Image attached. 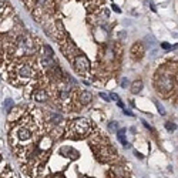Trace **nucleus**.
<instances>
[{
  "label": "nucleus",
  "mask_w": 178,
  "mask_h": 178,
  "mask_svg": "<svg viewBox=\"0 0 178 178\" xmlns=\"http://www.w3.org/2000/svg\"><path fill=\"white\" fill-rule=\"evenodd\" d=\"M155 88L162 96H170L178 84V66L175 63H167L155 73Z\"/></svg>",
  "instance_id": "obj_1"
},
{
  "label": "nucleus",
  "mask_w": 178,
  "mask_h": 178,
  "mask_svg": "<svg viewBox=\"0 0 178 178\" xmlns=\"http://www.w3.org/2000/svg\"><path fill=\"white\" fill-rule=\"evenodd\" d=\"M90 148L91 151L94 152L96 158L100 162H104V164H111L118 158V154H117V150L114 147L110 146V141L101 135V134H96L91 137L90 140Z\"/></svg>",
  "instance_id": "obj_2"
},
{
  "label": "nucleus",
  "mask_w": 178,
  "mask_h": 178,
  "mask_svg": "<svg viewBox=\"0 0 178 178\" xmlns=\"http://www.w3.org/2000/svg\"><path fill=\"white\" fill-rule=\"evenodd\" d=\"M13 76L10 79V83L16 84V86H20V84H26L30 80L36 79L37 76V67H36V63L32 61V60H23L20 59L19 61L13 63L12 66V74Z\"/></svg>",
  "instance_id": "obj_3"
},
{
  "label": "nucleus",
  "mask_w": 178,
  "mask_h": 178,
  "mask_svg": "<svg viewBox=\"0 0 178 178\" xmlns=\"http://www.w3.org/2000/svg\"><path fill=\"white\" fill-rule=\"evenodd\" d=\"M93 131V124L86 118H76L70 121L66 127V137L70 140H83L87 138Z\"/></svg>",
  "instance_id": "obj_4"
},
{
  "label": "nucleus",
  "mask_w": 178,
  "mask_h": 178,
  "mask_svg": "<svg viewBox=\"0 0 178 178\" xmlns=\"http://www.w3.org/2000/svg\"><path fill=\"white\" fill-rule=\"evenodd\" d=\"M60 46H61V50H63L64 56L71 61V63L74 61V59L81 53V51H79V49L76 47V44H74L70 39H66L64 41H61Z\"/></svg>",
  "instance_id": "obj_5"
},
{
  "label": "nucleus",
  "mask_w": 178,
  "mask_h": 178,
  "mask_svg": "<svg viewBox=\"0 0 178 178\" xmlns=\"http://www.w3.org/2000/svg\"><path fill=\"white\" fill-rule=\"evenodd\" d=\"M73 64H74V68H76V71H77L79 74H86V73L90 71V61H88V59H87L84 54H81V53L74 59Z\"/></svg>",
  "instance_id": "obj_6"
},
{
  "label": "nucleus",
  "mask_w": 178,
  "mask_h": 178,
  "mask_svg": "<svg viewBox=\"0 0 178 178\" xmlns=\"http://www.w3.org/2000/svg\"><path fill=\"white\" fill-rule=\"evenodd\" d=\"M91 100H93V94L86 90L76 91V94H74V101H77V106H87L91 103Z\"/></svg>",
  "instance_id": "obj_7"
},
{
  "label": "nucleus",
  "mask_w": 178,
  "mask_h": 178,
  "mask_svg": "<svg viewBox=\"0 0 178 178\" xmlns=\"http://www.w3.org/2000/svg\"><path fill=\"white\" fill-rule=\"evenodd\" d=\"M32 97H33V100H36L39 103H44L49 98V93L46 91V88H36L32 93Z\"/></svg>",
  "instance_id": "obj_8"
},
{
  "label": "nucleus",
  "mask_w": 178,
  "mask_h": 178,
  "mask_svg": "<svg viewBox=\"0 0 178 178\" xmlns=\"http://www.w3.org/2000/svg\"><path fill=\"white\" fill-rule=\"evenodd\" d=\"M131 56H132L134 60H140L144 56V46H143V43H135L131 47Z\"/></svg>",
  "instance_id": "obj_9"
},
{
  "label": "nucleus",
  "mask_w": 178,
  "mask_h": 178,
  "mask_svg": "<svg viewBox=\"0 0 178 178\" xmlns=\"http://www.w3.org/2000/svg\"><path fill=\"white\" fill-rule=\"evenodd\" d=\"M110 174H113V178H127L128 177L127 172H126V168L121 167V165H113Z\"/></svg>",
  "instance_id": "obj_10"
},
{
  "label": "nucleus",
  "mask_w": 178,
  "mask_h": 178,
  "mask_svg": "<svg viewBox=\"0 0 178 178\" xmlns=\"http://www.w3.org/2000/svg\"><path fill=\"white\" fill-rule=\"evenodd\" d=\"M117 137H118V140L121 141V144L126 147V148H128L130 144L127 143V138H126V130H118L117 131Z\"/></svg>",
  "instance_id": "obj_11"
},
{
  "label": "nucleus",
  "mask_w": 178,
  "mask_h": 178,
  "mask_svg": "<svg viewBox=\"0 0 178 178\" xmlns=\"http://www.w3.org/2000/svg\"><path fill=\"white\" fill-rule=\"evenodd\" d=\"M141 88H143V81H141V80L134 81V83H132L131 93H132V94H137V93H140V91H141Z\"/></svg>",
  "instance_id": "obj_12"
},
{
  "label": "nucleus",
  "mask_w": 178,
  "mask_h": 178,
  "mask_svg": "<svg viewBox=\"0 0 178 178\" xmlns=\"http://www.w3.org/2000/svg\"><path fill=\"white\" fill-rule=\"evenodd\" d=\"M61 115L60 114H57V113H51L50 114V118L47 120V121H50V123H53V124H59L60 121H61Z\"/></svg>",
  "instance_id": "obj_13"
},
{
  "label": "nucleus",
  "mask_w": 178,
  "mask_h": 178,
  "mask_svg": "<svg viewBox=\"0 0 178 178\" xmlns=\"http://www.w3.org/2000/svg\"><path fill=\"white\" fill-rule=\"evenodd\" d=\"M43 50H44V54H46L47 57H50V59H51V57L54 56V51H53V49L50 47L49 44H46V46H43Z\"/></svg>",
  "instance_id": "obj_14"
},
{
  "label": "nucleus",
  "mask_w": 178,
  "mask_h": 178,
  "mask_svg": "<svg viewBox=\"0 0 178 178\" xmlns=\"http://www.w3.org/2000/svg\"><path fill=\"white\" fill-rule=\"evenodd\" d=\"M12 106H13V101H12V98H7V100L4 101V108H6V111H7V113H10V110H12Z\"/></svg>",
  "instance_id": "obj_15"
},
{
  "label": "nucleus",
  "mask_w": 178,
  "mask_h": 178,
  "mask_svg": "<svg viewBox=\"0 0 178 178\" xmlns=\"http://www.w3.org/2000/svg\"><path fill=\"white\" fill-rule=\"evenodd\" d=\"M165 127H167V130H171V131H174V130L177 128V126H175V124H170V123H167V124H165Z\"/></svg>",
  "instance_id": "obj_16"
},
{
  "label": "nucleus",
  "mask_w": 178,
  "mask_h": 178,
  "mask_svg": "<svg viewBox=\"0 0 178 178\" xmlns=\"http://www.w3.org/2000/svg\"><path fill=\"white\" fill-rule=\"evenodd\" d=\"M121 86L126 88V87L128 86V80H127V79H123V80H121Z\"/></svg>",
  "instance_id": "obj_17"
},
{
  "label": "nucleus",
  "mask_w": 178,
  "mask_h": 178,
  "mask_svg": "<svg viewBox=\"0 0 178 178\" xmlns=\"http://www.w3.org/2000/svg\"><path fill=\"white\" fill-rule=\"evenodd\" d=\"M100 97H101V98H104L106 101H110V98H108V96H107L106 93H100Z\"/></svg>",
  "instance_id": "obj_18"
},
{
  "label": "nucleus",
  "mask_w": 178,
  "mask_h": 178,
  "mask_svg": "<svg viewBox=\"0 0 178 178\" xmlns=\"http://www.w3.org/2000/svg\"><path fill=\"white\" fill-rule=\"evenodd\" d=\"M155 104H157V107H158V111H160L161 114H165V111H164V108H162L161 104H158V103H155Z\"/></svg>",
  "instance_id": "obj_19"
},
{
  "label": "nucleus",
  "mask_w": 178,
  "mask_h": 178,
  "mask_svg": "<svg viewBox=\"0 0 178 178\" xmlns=\"http://www.w3.org/2000/svg\"><path fill=\"white\" fill-rule=\"evenodd\" d=\"M110 97L113 98V100H115V101H118V94H115V93H111Z\"/></svg>",
  "instance_id": "obj_20"
},
{
  "label": "nucleus",
  "mask_w": 178,
  "mask_h": 178,
  "mask_svg": "<svg viewBox=\"0 0 178 178\" xmlns=\"http://www.w3.org/2000/svg\"><path fill=\"white\" fill-rule=\"evenodd\" d=\"M4 7H6V3H4V0H0V12H1Z\"/></svg>",
  "instance_id": "obj_21"
},
{
  "label": "nucleus",
  "mask_w": 178,
  "mask_h": 178,
  "mask_svg": "<svg viewBox=\"0 0 178 178\" xmlns=\"http://www.w3.org/2000/svg\"><path fill=\"white\" fill-rule=\"evenodd\" d=\"M47 178H64L63 174H56V175H51V177H47Z\"/></svg>",
  "instance_id": "obj_22"
},
{
  "label": "nucleus",
  "mask_w": 178,
  "mask_h": 178,
  "mask_svg": "<svg viewBox=\"0 0 178 178\" xmlns=\"http://www.w3.org/2000/svg\"><path fill=\"white\" fill-rule=\"evenodd\" d=\"M117 128V123H111L110 124V130H115Z\"/></svg>",
  "instance_id": "obj_23"
},
{
  "label": "nucleus",
  "mask_w": 178,
  "mask_h": 178,
  "mask_svg": "<svg viewBox=\"0 0 178 178\" xmlns=\"http://www.w3.org/2000/svg\"><path fill=\"white\" fill-rule=\"evenodd\" d=\"M123 111H124V114H127V115H132L131 111H127V110H123Z\"/></svg>",
  "instance_id": "obj_24"
},
{
  "label": "nucleus",
  "mask_w": 178,
  "mask_h": 178,
  "mask_svg": "<svg viewBox=\"0 0 178 178\" xmlns=\"http://www.w3.org/2000/svg\"><path fill=\"white\" fill-rule=\"evenodd\" d=\"M162 47H164V49H170V44H167V43H164V44H162Z\"/></svg>",
  "instance_id": "obj_25"
},
{
  "label": "nucleus",
  "mask_w": 178,
  "mask_h": 178,
  "mask_svg": "<svg viewBox=\"0 0 178 178\" xmlns=\"http://www.w3.org/2000/svg\"><path fill=\"white\" fill-rule=\"evenodd\" d=\"M113 9H114V10H115V12H118V13H120V9H118L117 6H114V4H113Z\"/></svg>",
  "instance_id": "obj_26"
}]
</instances>
